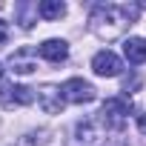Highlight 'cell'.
Instances as JSON below:
<instances>
[{
	"mask_svg": "<svg viewBox=\"0 0 146 146\" xmlns=\"http://www.w3.org/2000/svg\"><path fill=\"white\" fill-rule=\"evenodd\" d=\"M140 15V6L126 3V6H115V3H100L92 12V29L103 37H115L120 29L132 26Z\"/></svg>",
	"mask_w": 146,
	"mask_h": 146,
	"instance_id": "cell-1",
	"label": "cell"
},
{
	"mask_svg": "<svg viewBox=\"0 0 146 146\" xmlns=\"http://www.w3.org/2000/svg\"><path fill=\"white\" fill-rule=\"evenodd\" d=\"M129 112H132V103H129L126 98H109V100L103 103V109H100L98 120H100L109 132H120V129L126 126Z\"/></svg>",
	"mask_w": 146,
	"mask_h": 146,
	"instance_id": "cell-2",
	"label": "cell"
},
{
	"mask_svg": "<svg viewBox=\"0 0 146 146\" xmlns=\"http://www.w3.org/2000/svg\"><path fill=\"white\" fill-rule=\"evenodd\" d=\"M35 100V92L29 86H20V83H6L0 86V106L3 109H17V106H29Z\"/></svg>",
	"mask_w": 146,
	"mask_h": 146,
	"instance_id": "cell-3",
	"label": "cell"
},
{
	"mask_svg": "<svg viewBox=\"0 0 146 146\" xmlns=\"http://www.w3.org/2000/svg\"><path fill=\"white\" fill-rule=\"evenodd\" d=\"M60 92H63V100H69V103H92V100L98 98L95 86L86 83V80H80V78L66 80V83L60 86Z\"/></svg>",
	"mask_w": 146,
	"mask_h": 146,
	"instance_id": "cell-4",
	"label": "cell"
},
{
	"mask_svg": "<svg viewBox=\"0 0 146 146\" xmlns=\"http://www.w3.org/2000/svg\"><path fill=\"white\" fill-rule=\"evenodd\" d=\"M92 69H95V75H100V78H117L120 69H123V63H120V57L115 52L103 49V52H98L92 57Z\"/></svg>",
	"mask_w": 146,
	"mask_h": 146,
	"instance_id": "cell-5",
	"label": "cell"
},
{
	"mask_svg": "<svg viewBox=\"0 0 146 146\" xmlns=\"http://www.w3.org/2000/svg\"><path fill=\"white\" fill-rule=\"evenodd\" d=\"M37 103H40V109L46 112V115H57V112H63V92H60V86H43L40 92H37Z\"/></svg>",
	"mask_w": 146,
	"mask_h": 146,
	"instance_id": "cell-6",
	"label": "cell"
},
{
	"mask_svg": "<svg viewBox=\"0 0 146 146\" xmlns=\"http://www.w3.org/2000/svg\"><path fill=\"white\" fill-rule=\"evenodd\" d=\"M37 52H40V57H46V60H52V63H63V60L69 57V46H66L63 40H43V43L37 46Z\"/></svg>",
	"mask_w": 146,
	"mask_h": 146,
	"instance_id": "cell-7",
	"label": "cell"
},
{
	"mask_svg": "<svg viewBox=\"0 0 146 146\" xmlns=\"http://www.w3.org/2000/svg\"><path fill=\"white\" fill-rule=\"evenodd\" d=\"M123 57L132 63V66H140L146 60V40L143 37H129L123 40Z\"/></svg>",
	"mask_w": 146,
	"mask_h": 146,
	"instance_id": "cell-8",
	"label": "cell"
},
{
	"mask_svg": "<svg viewBox=\"0 0 146 146\" xmlns=\"http://www.w3.org/2000/svg\"><path fill=\"white\" fill-rule=\"evenodd\" d=\"M37 69L35 57H32V49H20L12 54V72H17V75H32V72Z\"/></svg>",
	"mask_w": 146,
	"mask_h": 146,
	"instance_id": "cell-9",
	"label": "cell"
},
{
	"mask_svg": "<svg viewBox=\"0 0 146 146\" xmlns=\"http://www.w3.org/2000/svg\"><path fill=\"white\" fill-rule=\"evenodd\" d=\"M37 12L43 20H57L66 15V3H60V0H43V3H37Z\"/></svg>",
	"mask_w": 146,
	"mask_h": 146,
	"instance_id": "cell-10",
	"label": "cell"
},
{
	"mask_svg": "<svg viewBox=\"0 0 146 146\" xmlns=\"http://www.w3.org/2000/svg\"><path fill=\"white\" fill-rule=\"evenodd\" d=\"M15 12L20 15V26H23V29H32V26H35L32 12H35V15H40V12H37V3H17V6H15Z\"/></svg>",
	"mask_w": 146,
	"mask_h": 146,
	"instance_id": "cell-11",
	"label": "cell"
},
{
	"mask_svg": "<svg viewBox=\"0 0 146 146\" xmlns=\"http://www.w3.org/2000/svg\"><path fill=\"white\" fill-rule=\"evenodd\" d=\"M135 120H137V126H140V132L146 135V112H137V115H135Z\"/></svg>",
	"mask_w": 146,
	"mask_h": 146,
	"instance_id": "cell-12",
	"label": "cell"
},
{
	"mask_svg": "<svg viewBox=\"0 0 146 146\" xmlns=\"http://www.w3.org/2000/svg\"><path fill=\"white\" fill-rule=\"evenodd\" d=\"M6 37H9V29H6L3 20H0V43H6Z\"/></svg>",
	"mask_w": 146,
	"mask_h": 146,
	"instance_id": "cell-13",
	"label": "cell"
},
{
	"mask_svg": "<svg viewBox=\"0 0 146 146\" xmlns=\"http://www.w3.org/2000/svg\"><path fill=\"white\" fill-rule=\"evenodd\" d=\"M3 72H6V69H3V63H0V78H3Z\"/></svg>",
	"mask_w": 146,
	"mask_h": 146,
	"instance_id": "cell-14",
	"label": "cell"
}]
</instances>
